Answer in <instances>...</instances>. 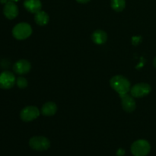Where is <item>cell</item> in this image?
Returning <instances> with one entry per match:
<instances>
[{
    "instance_id": "cell-18",
    "label": "cell",
    "mask_w": 156,
    "mask_h": 156,
    "mask_svg": "<svg viewBox=\"0 0 156 156\" xmlns=\"http://www.w3.org/2000/svg\"><path fill=\"white\" fill-rule=\"evenodd\" d=\"M91 0H76V2H78L79 3H82V4H85V3L88 2Z\"/></svg>"
},
{
    "instance_id": "cell-20",
    "label": "cell",
    "mask_w": 156,
    "mask_h": 156,
    "mask_svg": "<svg viewBox=\"0 0 156 156\" xmlns=\"http://www.w3.org/2000/svg\"><path fill=\"white\" fill-rule=\"evenodd\" d=\"M153 66H155V68H156V57H155L153 60Z\"/></svg>"
},
{
    "instance_id": "cell-7",
    "label": "cell",
    "mask_w": 156,
    "mask_h": 156,
    "mask_svg": "<svg viewBox=\"0 0 156 156\" xmlns=\"http://www.w3.org/2000/svg\"><path fill=\"white\" fill-rule=\"evenodd\" d=\"M16 83L15 76L12 72L4 71L0 73V88L10 89Z\"/></svg>"
},
{
    "instance_id": "cell-3",
    "label": "cell",
    "mask_w": 156,
    "mask_h": 156,
    "mask_svg": "<svg viewBox=\"0 0 156 156\" xmlns=\"http://www.w3.org/2000/svg\"><path fill=\"white\" fill-rule=\"evenodd\" d=\"M151 150V146L145 140H139L134 142L131 146V152L134 156H146Z\"/></svg>"
},
{
    "instance_id": "cell-14",
    "label": "cell",
    "mask_w": 156,
    "mask_h": 156,
    "mask_svg": "<svg viewBox=\"0 0 156 156\" xmlns=\"http://www.w3.org/2000/svg\"><path fill=\"white\" fill-rule=\"evenodd\" d=\"M50 17L47 12L44 11H40L37 13L35 14L34 21L37 24L40 26H45L46 24H48Z\"/></svg>"
},
{
    "instance_id": "cell-4",
    "label": "cell",
    "mask_w": 156,
    "mask_h": 156,
    "mask_svg": "<svg viewBox=\"0 0 156 156\" xmlns=\"http://www.w3.org/2000/svg\"><path fill=\"white\" fill-rule=\"evenodd\" d=\"M29 146L32 149L38 152L46 151L50 147V142L47 137L42 136H33L29 140Z\"/></svg>"
},
{
    "instance_id": "cell-5",
    "label": "cell",
    "mask_w": 156,
    "mask_h": 156,
    "mask_svg": "<svg viewBox=\"0 0 156 156\" xmlns=\"http://www.w3.org/2000/svg\"><path fill=\"white\" fill-rule=\"evenodd\" d=\"M129 91H130V94L133 98H143L150 94V92L152 91V87L148 83L140 82V83L134 85L130 88Z\"/></svg>"
},
{
    "instance_id": "cell-10",
    "label": "cell",
    "mask_w": 156,
    "mask_h": 156,
    "mask_svg": "<svg viewBox=\"0 0 156 156\" xmlns=\"http://www.w3.org/2000/svg\"><path fill=\"white\" fill-rule=\"evenodd\" d=\"M31 64L26 59H19L13 66V70L16 74L25 75L30 71Z\"/></svg>"
},
{
    "instance_id": "cell-12",
    "label": "cell",
    "mask_w": 156,
    "mask_h": 156,
    "mask_svg": "<svg viewBox=\"0 0 156 156\" xmlns=\"http://www.w3.org/2000/svg\"><path fill=\"white\" fill-rule=\"evenodd\" d=\"M57 111V106L54 102L48 101L46 102L42 106L41 110V113L42 115L46 116V117H51L56 114Z\"/></svg>"
},
{
    "instance_id": "cell-13",
    "label": "cell",
    "mask_w": 156,
    "mask_h": 156,
    "mask_svg": "<svg viewBox=\"0 0 156 156\" xmlns=\"http://www.w3.org/2000/svg\"><path fill=\"white\" fill-rule=\"evenodd\" d=\"M91 40L97 45H102L106 43L108 40V34L102 30H96L91 34Z\"/></svg>"
},
{
    "instance_id": "cell-2",
    "label": "cell",
    "mask_w": 156,
    "mask_h": 156,
    "mask_svg": "<svg viewBox=\"0 0 156 156\" xmlns=\"http://www.w3.org/2000/svg\"><path fill=\"white\" fill-rule=\"evenodd\" d=\"M32 34V27L26 22H21L17 24L12 29V35L14 37L19 41L28 38Z\"/></svg>"
},
{
    "instance_id": "cell-17",
    "label": "cell",
    "mask_w": 156,
    "mask_h": 156,
    "mask_svg": "<svg viewBox=\"0 0 156 156\" xmlns=\"http://www.w3.org/2000/svg\"><path fill=\"white\" fill-rule=\"evenodd\" d=\"M125 154V151L123 149H120L117 152V156H123Z\"/></svg>"
},
{
    "instance_id": "cell-19",
    "label": "cell",
    "mask_w": 156,
    "mask_h": 156,
    "mask_svg": "<svg viewBox=\"0 0 156 156\" xmlns=\"http://www.w3.org/2000/svg\"><path fill=\"white\" fill-rule=\"evenodd\" d=\"M9 1V0H0V3H2V4H6Z\"/></svg>"
},
{
    "instance_id": "cell-11",
    "label": "cell",
    "mask_w": 156,
    "mask_h": 156,
    "mask_svg": "<svg viewBox=\"0 0 156 156\" xmlns=\"http://www.w3.org/2000/svg\"><path fill=\"white\" fill-rule=\"evenodd\" d=\"M24 6L27 12L32 14H36L41 11L42 3L41 0H24Z\"/></svg>"
},
{
    "instance_id": "cell-1",
    "label": "cell",
    "mask_w": 156,
    "mask_h": 156,
    "mask_svg": "<svg viewBox=\"0 0 156 156\" xmlns=\"http://www.w3.org/2000/svg\"><path fill=\"white\" fill-rule=\"evenodd\" d=\"M111 88L119 94H126L130 91L131 84L126 77L120 75L113 76L110 80Z\"/></svg>"
},
{
    "instance_id": "cell-9",
    "label": "cell",
    "mask_w": 156,
    "mask_h": 156,
    "mask_svg": "<svg viewBox=\"0 0 156 156\" xmlns=\"http://www.w3.org/2000/svg\"><path fill=\"white\" fill-rule=\"evenodd\" d=\"M3 14L9 20L15 19L18 15V8L14 2L9 1L3 7Z\"/></svg>"
},
{
    "instance_id": "cell-16",
    "label": "cell",
    "mask_w": 156,
    "mask_h": 156,
    "mask_svg": "<svg viewBox=\"0 0 156 156\" xmlns=\"http://www.w3.org/2000/svg\"><path fill=\"white\" fill-rule=\"evenodd\" d=\"M16 85L19 88L24 89V88H27V85H28V82H27V80L25 78L20 76V77H18V79H16Z\"/></svg>"
},
{
    "instance_id": "cell-15",
    "label": "cell",
    "mask_w": 156,
    "mask_h": 156,
    "mask_svg": "<svg viewBox=\"0 0 156 156\" xmlns=\"http://www.w3.org/2000/svg\"><path fill=\"white\" fill-rule=\"evenodd\" d=\"M111 6L114 11L120 12L126 7V0H111Z\"/></svg>"
},
{
    "instance_id": "cell-8",
    "label": "cell",
    "mask_w": 156,
    "mask_h": 156,
    "mask_svg": "<svg viewBox=\"0 0 156 156\" xmlns=\"http://www.w3.org/2000/svg\"><path fill=\"white\" fill-rule=\"evenodd\" d=\"M120 98L121 100V106L123 111L127 113H132L135 111L136 105L134 98L131 94H129L128 93L120 94Z\"/></svg>"
},
{
    "instance_id": "cell-6",
    "label": "cell",
    "mask_w": 156,
    "mask_h": 156,
    "mask_svg": "<svg viewBox=\"0 0 156 156\" xmlns=\"http://www.w3.org/2000/svg\"><path fill=\"white\" fill-rule=\"evenodd\" d=\"M39 109L35 106H27L21 110L20 117L24 122H30L40 116Z\"/></svg>"
},
{
    "instance_id": "cell-21",
    "label": "cell",
    "mask_w": 156,
    "mask_h": 156,
    "mask_svg": "<svg viewBox=\"0 0 156 156\" xmlns=\"http://www.w3.org/2000/svg\"><path fill=\"white\" fill-rule=\"evenodd\" d=\"M9 1L14 2H18V1H20V0H9Z\"/></svg>"
}]
</instances>
